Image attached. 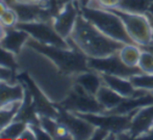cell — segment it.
<instances>
[{
  "instance_id": "9",
  "label": "cell",
  "mask_w": 153,
  "mask_h": 140,
  "mask_svg": "<svg viewBox=\"0 0 153 140\" xmlns=\"http://www.w3.org/2000/svg\"><path fill=\"white\" fill-rule=\"evenodd\" d=\"M134 112L128 114H109V113H76L80 117L87 119L95 127H99L108 131L114 135H120L128 132ZM74 113V112H73Z\"/></svg>"
},
{
  "instance_id": "18",
  "label": "cell",
  "mask_w": 153,
  "mask_h": 140,
  "mask_svg": "<svg viewBox=\"0 0 153 140\" xmlns=\"http://www.w3.org/2000/svg\"><path fill=\"white\" fill-rule=\"evenodd\" d=\"M96 99L100 103L101 106L103 107L104 111H107L119 106L125 100V97H122L121 94H119L118 92H116L115 90H113L111 87H108V86L103 83L102 86L97 91Z\"/></svg>"
},
{
  "instance_id": "35",
  "label": "cell",
  "mask_w": 153,
  "mask_h": 140,
  "mask_svg": "<svg viewBox=\"0 0 153 140\" xmlns=\"http://www.w3.org/2000/svg\"><path fill=\"white\" fill-rule=\"evenodd\" d=\"M141 49H143V50H147V51H150V52L153 54V41L151 43H150L149 45H147V46H144V47H141Z\"/></svg>"
},
{
  "instance_id": "2",
  "label": "cell",
  "mask_w": 153,
  "mask_h": 140,
  "mask_svg": "<svg viewBox=\"0 0 153 140\" xmlns=\"http://www.w3.org/2000/svg\"><path fill=\"white\" fill-rule=\"evenodd\" d=\"M69 38L88 58L104 57L114 54L119 52L125 45L102 33L81 14L77 17Z\"/></svg>"
},
{
  "instance_id": "11",
  "label": "cell",
  "mask_w": 153,
  "mask_h": 140,
  "mask_svg": "<svg viewBox=\"0 0 153 140\" xmlns=\"http://www.w3.org/2000/svg\"><path fill=\"white\" fill-rule=\"evenodd\" d=\"M80 14L78 0L67 3L59 8L56 16L52 19V24L56 32L64 38H68L75 26L77 17Z\"/></svg>"
},
{
  "instance_id": "17",
  "label": "cell",
  "mask_w": 153,
  "mask_h": 140,
  "mask_svg": "<svg viewBox=\"0 0 153 140\" xmlns=\"http://www.w3.org/2000/svg\"><path fill=\"white\" fill-rule=\"evenodd\" d=\"M74 81L76 84L81 86L85 91L93 94V96H96L97 91L103 84L101 74L93 70L77 74L74 77Z\"/></svg>"
},
{
  "instance_id": "22",
  "label": "cell",
  "mask_w": 153,
  "mask_h": 140,
  "mask_svg": "<svg viewBox=\"0 0 153 140\" xmlns=\"http://www.w3.org/2000/svg\"><path fill=\"white\" fill-rule=\"evenodd\" d=\"M22 102H17L12 105H7L0 109V132L15 119Z\"/></svg>"
},
{
  "instance_id": "4",
  "label": "cell",
  "mask_w": 153,
  "mask_h": 140,
  "mask_svg": "<svg viewBox=\"0 0 153 140\" xmlns=\"http://www.w3.org/2000/svg\"><path fill=\"white\" fill-rule=\"evenodd\" d=\"M80 14L108 38L123 44H135L127 33L122 20L111 10L83 6L80 7Z\"/></svg>"
},
{
  "instance_id": "31",
  "label": "cell",
  "mask_w": 153,
  "mask_h": 140,
  "mask_svg": "<svg viewBox=\"0 0 153 140\" xmlns=\"http://www.w3.org/2000/svg\"><path fill=\"white\" fill-rule=\"evenodd\" d=\"M19 139H25V140H31V139H36V134H34L33 130L30 126H27L26 129L22 132L20 138Z\"/></svg>"
},
{
  "instance_id": "37",
  "label": "cell",
  "mask_w": 153,
  "mask_h": 140,
  "mask_svg": "<svg viewBox=\"0 0 153 140\" xmlns=\"http://www.w3.org/2000/svg\"><path fill=\"white\" fill-rule=\"evenodd\" d=\"M4 34H5V28L2 26V24L0 23V41H1L2 38H3Z\"/></svg>"
},
{
  "instance_id": "19",
  "label": "cell",
  "mask_w": 153,
  "mask_h": 140,
  "mask_svg": "<svg viewBox=\"0 0 153 140\" xmlns=\"http://www.w3.org/2000/svg\"><path fill=\"white\" fill-rule=\"evenodd\" d=\"M142 49L137 44H125L120 49L119 55L122 61L130 68H137L139 64Z\"/></svg>"
},
{
  "instance_id": "8",
  "label": "cell",
  "mask_w": 153,
  "mask_h": 140,
  "mask_svg": "<svg viewBox=\"0 0 153 140\" xmlns=\"http://www.w3.org/2000/svg\"><path fill=\"white\" fill-rule=\"evenodd\" d=\"M88 66L93 71L100 74L111 75V76L130 78L131 76L143 73L139 66L130 68L122 61L119 52L114 53L104 57H90L88 58Z\"/></svg>"
},
{
  "instance_id": "29",
  "label": "cell",
  "mask_w": 153,
  "mask_h": 140,
  "mask_svg": "<svg viewBox=\"0 0 153 140\" xmlns=\"http://www.w3.org/2000/svg\"><path fill=\"white\" fill-rule=\"evenodd\" d=\"M32 128L34 134H36V139H52L51 136L40 126V124H28Z\"/></svg>"
},
{
  "instance_id": "26",
  "label": "cell",
  "mask_w": 153,
  "mask_h": 140,
  "mask_svg": "<svg viewBox=\"0 0 153 140\" xmlns=\"http://www.w3.org/2000/svg\"><path fill=\"white\" fill-rule=\"evenodd\" d=\"M18 22H19V18L17 13L12 7L8 6V8L5 10V13L0 18V23H1L2 26L4 28H13V27H16Z\"/></svg>"
},
{
  "instance_id": "7",
  "label": "cell",
  "mask_w": 153,
  "mask_h": 140,
  "mask_svg": "<svg viewBox=\"0 0 153 140\" xmlns=\"http://www.w3.org/2000/svg\"><path fill=\"white\" fill-rule=\"evenodd\" d=\"M52 19L49 21H38V22H18L16 27L26 31L31 38L43 45H50L66 49L71 48L68 41L62 38L54 29Z\"/></svg>"
},
{
  "instance_id": "23",
  "label": "cell",
  "mask_w": 153,
  "mask_h": 140,
  "mask_svg": "<svg viewBox=\"0 0 153 140\" xmlns=\"http://www.w3.org/2000/svg\"><path fill=\"white\" fill-rule=\"evenodd\" d=\"M129 80L135 88L153 91V74L141 73V74L131 76Z\"/></svg>"
},
{
  "instance_id": "33",
  "label": "cell",
  "mask_w": 153,
  "mask_h": 140,
  "mask_svg": "<svg viewBox=\"0 0 153 140\" xmlns=\"http://www.w3.org/2000/svg\"><path fill=\"white\" fill-rule=\"evenodd\" d=\"M8 8V5L6 3V1H3V0H0V18L2 17V15L5 13V10Z\"/></svg>"
},
{
  "instance_id": "16",
  "label": "cell",
  "mask_w": 153,
  "mask_h": 140,
  "mask_svg": "<svg viewBox=\"0 0 153 140\" xmlns=\"http://www.w3.org/2000/svg\"><path fill=\"white\" fill-rule=\"evenodd\" d=\"M29 38V34L22 29L17 27L5 28V34L0 41V46L18 55L24 48Z\"/></svg>"
},
{
  "instance_id": "36",
  "label": "cell",
  "mask_w": 153,
  "mask_h": 140,
  "mask_svg": "<svg viewBox=\"0 0 153 140\" xmlns=\"http://www.w3.org/2000/svg\"><path fill=\"white\" fill-rule=\"evenodd\" d=\"M91 0H78V3H79V6L80 7H83V6H87L89 4V2Z\"/></svg>"
},
{
  "instance_id": "24",
  "label": "cell",
  "mask_w": 153,
  "mask_h": 140,
  "mask_svg": "<svg viewBox=\"0 0 153 140\" xmlns=\"http://www.w3.org/2000/svg\"><path fill=\"white\" fill-rule=\"evenodd\" d=\"M0 66L12 69L13 71H18V62H17V55L10 51L4 49L0 46Z\"/></svg>"
},
{
  "instance_id": "10",
  "label": "cell",
  "mask_w": 153,
  "mask_h": 140,
  "mask_svg": "<svg viewBox=\"0 0 153 140\" xmlns=\"http://www.w3.org/2000/svg\"><path fill=\"white\" fill-rule=\"evenodd\" d=\"M55 107H56L57 111H59V115H57L56 119L68 128L73 139L92 138V135L95 131V128H96L94 125H92L87 119L77 115L76 113L65 110V109L56 106V105H55Z\"/></svg>"
},
{
  "instance_id": "15",
  "label": "cell",
  "mask_w": 153,
  "mask_h": 140,
  "mask_svg": "<svg viewBox=\"0 0 153 140\" xmlns=\"http://www.w3.org/2000/svg\"><path fill=\"white\" fill-rule=\"evenodd\" d=\"M26 94L25 85L21 81L10 82L0 81V105L2 107L12 105L17 102H23Z\"/></svg>"
},
{
  "instance_id": "30",
  "label": "cell",
  "mask_w": 153,
  "mask_h": 140,
  "mask_svg": "<svg viewBox=\"0 0 153 140\" xmlns=\"http://www.w3.org/2000/svg\"><path fill=\"white\" fill-rule=\"evenodd\" d=\"M109 135H111V133H109L108 131L104 130V129H102V128H99V127H96L91 139H99V140L106 139Z\"/></svg>"
},
{
  "instance_id": "40",
  "label": "cell",
  "mask_w": 153,
  "mask_h": 140,
  "mask_svg": "<svg viewBox=\"0 0 153 140\" xmlns=\"http://www.w3.org/2000/svg\"><path fill=\"white\" fill-rule=\"evenodd\" d=\"M149 1L151 2V3H153V0H149Z\"/></svg>"
},
{
  "instance_id": "34",
  "label": "cell",
  "mask_w": 153,
  "mask_h": 140,
  "mask_svg": "<svg viewBox=\"0 0 153 140\" xmlns=\"http://www.w3.org/2000/svg\"><path fill=\"white\" fill-rule=\"evenodd\" d=\"M72 1H76V0H56V5L59 8H62V6L66 5L67 3L72 2Z\"/></svg>"
},
{
  "instance_id": "38",
  "label": "cell",
  "mask_w": 153,
  "mask_h": 140,
  "mask_svg": "<svg viewBox=\"0 0 153 140\" xmlns=\"http://www.w3.org/2000/svg\"><path fill=\"white\" fill-rule=\"evenodd\" d=\"M142 138H149V139H153V128L151 129V131H150L149 133H148L147 135H145V136H143Z\"/></svg>"
},
{
  "instance_id": "21",
  "label": "cell",
  "mask_w": 153,
  "mask_h": 140,
  "mask_svg": "<svg viewBox=\"0 0 153 140\" xmlns=\"http://www.w3.org/2000/svg\"><path fill=\"white\" fill-rule=\"evenodd\" d=\"M28 124L23 120L14 119L0 132V139H19Z\"/></svg>"
},
{
  "instance_id": "27",
  "label": "cell",
  "mask_w": 153,
  "mask_h": 140,
  "mask_svg": "<svg viewBox=\"0 0 153 140\" xmlns=\"http://www.w3.org/2000/svg\"><path fill=\"white\" fill-rule=\"evenodd\" d=\"M120 0H91L87 6L93 8L108 10V8H116Z\"/></svg>"
},
{
  "instance_id": "32",
  "label": "cell",
  "mask_w": 153,
  "mask_h": 140,
  "mask_svg": "<svg viewBox=\"0 0 153 140\" xmlns=\"http://www.w3.org/2000/svg\"><path fill=\"white\" fill-rule=\"evenodd\" d=\"M145 15H146V17L148 18V20H149L150 24H151V27L153 29V3H151L149 10H147V13H146Z\"/></svg>"
},
{
  "instance_id": "13",
  "label": "cell",
  "mask_w": 153,
  "mask_h": 140,
  "mask_svg": "<svg viewBox=\"0 0 153 140\" xmlns=\"http://www.w3.org/2000/svg\"><path fill=\"white\" fill-rule=\"evenodd\" d=\"M153 128V104L140 108L131 120L127 136L130 139L142 138Z\"/></svg>"
},
{
  "instance_id": "3",
  "label": "cell",
  "mask_w": 153,
  "mask_h": 140,
  "mask_svg": "<svg viewBox=\"0 0 153 140\" xmlns=\"http://www.w3.org/2000/svg\"><path fill=\"white\" fill-rule=\"evenodd\" d=\"M67 41L71 46L69 49L43 45L31 38H28L26 45L47 56L62 72L71 76H76L77 74L91 70L88 66V56L83 54L69 38Z\"/></svg>"
},
{
  "instance_id": "6",
  "label": "cell",
  "mask_w": 153,
  "mask_h": 140,
  "mask_svg": "<svg viewBox=\"0 0 153 140\" xmlns=\"http://www.w3.org/2000/svg\"><path fill=\"white\" fill-rule=\"evenodd\" d=\"M55 105L74 113H103L104 111L96 96L87 92L76 83L65 100Z\"/></svg>"
},
{
  "instance_id": "14",
  "label": "cell",
  "mask_w": 153,
  "mask_h": 140,
  "mask_svg": "<svg viewBox=\"0 0 153 140\" xmlns=\"http://www.w3.org/2000/svg\"><path fill=\"white\" fill-rule=\"evenodd\" d=\"M103 83L111 87L113 90L121 94L125 98H132V97H139L147 94L149 90L139 89L132 85L128 78H122V77L111 76V75L101 74Z\"/></svg>"
},
{
  "instance_id": "1",
  "label": "cell",
  "mask_w": 153,
  "mask_h": 140,
  "mask_svg": "<svg viewBox=\"0 0 153 140\" xmlns=\"http://www.w3.org/2000/svg\"><path fill=\"white\" fill-rule=\"evenodd\" d=\"M17 62L18 70L26 73L53 104L64 101L75 84V76L64 73L47 56L27 45L17 55Z\"/></svg>"
},
{
  "instance_id": "39",
  "label": "cell",
  "mask_w": 153,
  "mask_h": 140,
  "mask_svg": "<svg viewBox=\"0 0 153 140\" xmlns=\"http://www.w3.org/2000/svg\"><path fill=\"white\" fill-rule=\"evenodd\" d=\"M18 1H22V2H43V1H46V0H18Z\"/></svg>"
},
{
  "instance_id": "41",
  "label": "cell",
  "mask_w": 153,
  "mask_h": 140,
  "mask_svg": "<svg viewBox=\"0 0 153 140\" xmlns=\"http://www.w3.org/2000/svg\"><path fill=\"white\" fill-rule=\"evenodd\" d=\"M2 108V106H1V105H0V109H1Z\"/></svg>"
},
{
  "instance_id": "28",
  "label": "cell",
  "mask_w": 153,
  "mask_h": 140,
  "mask_svg": "<svg viewBox=\"0 0 153 140\" xmlns=\"http://www.w3.org/2000/svg\"><path fill=\"white\" fill-rule=\"evenodd\" d=\"M15 74H16V72L13 71L12 69L0 66V81L5 80L10 81V82H17L16 78H15Z\"/></svg>"
},
{
  "instance_id": "25",
  "label": "cell",
  "mask_w": 153,
  "mask_h": 140,
  "mask_svg": "<svg viewBox=\"0 0 153 140\" xmlns=\"http://www.w3.org/2000/svg\"><path fill=\"white\" fill-rule=\"evenodd\" d=\"M137 66L145 74H153V54L150 51L142 49Z\"/></svg>"
},
{
  "instance_id": "42",
  "label": "cell",
  "mask_w": 153,
  "mask_h": 140,
  "mask_svg": "<svg viewBox=\"0 0 153 140\" xmlns=\"http://www.w3.org/2000/svg\"><path fill=\"white\" fill-rule=\"evenodd\" d=\"M54 1H56V0H54Z\"/></svg>"
},
{
  "instance_id": "20",
  "label": "cell",
  "mask_w": 153,
  "mask_h": 140,
  "mask_svg": "<svg viewBox=\"0 0 153 140\" xmlns=\"http://www.w3.org/2000/svg\"><path fill=\"white\" fill-rule=\"evenodd\" d=\"M151 2L149 0H120L116 8L130 14L145 15L149 10Z\"/></svg>"
},
{
  "instance_id": "5",
  "label": "cell",
  "mask_w": 153,
  "mask_h": 140,
  "mask_svg": "<svg viewBox=\"0 0 153 140\" xmlns=\"http://www.w3.org/2000/svg\"><path fill=\"white\" fill-rule=\"evenodd\" d=\"M122 20L128 35L140 47L149 45L153 41V29L146 15L130 14L117 8H108Z\"/></svg>"
},
{
  "instance_id": "12",
  "label": "cell",
  "mask_w": 153,
  "mask_h": 140,
  "mask_svg": "<svg viewBox=\"0 0 153 140\" xmlns=\"http://www.w3.org/2000/svg\"><path fill=\"white\" fill-rule=\"evenodd\" d=\"M48 2V0L43 2H22L18 0H6V3L17 13L19 22H38L47 21L45 18V12L47 6L43 3Z\"/></svg>"
}]
</instances>
